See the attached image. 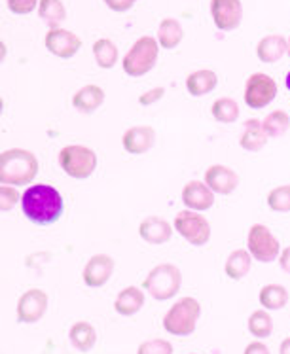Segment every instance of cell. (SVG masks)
<instances>
[{
	"instance_id": "30bf717a",
	"label": "cell",
	"mask_w": 290,
	"mask_h": 354,
	"mask_svg": "<svg viewBox=\"0 0 290 354\" xmlns=\"http://www.w3.org/2000/svg\"><path fill=\"white\" fill-rule=\"evenodd\" d=\"M210 17L222 32H232L243 21V4L241 0H210Z\"/></svg>"
},
{
	"instance_id": "9a60e30c",
	"label": "cell",
	"mask_w": 290,
	"mask_h": 354,
	"mask_svg": "<svg viewBox=\"0 0 290 354\" xmlns=\"http://www.w3.org/2000/svg\"><path fill=\"white\" fill-rule=\"evenodd\" d=\"M182 203L186 205V209L205 212L215 205V192L205 184V180H190L182 188Z\"/></svg>"
},
{
	"instance_id": "e575fe53",
	"label": "cell",
	"mask_w": 290,
	"mask_h": 354,
	"mask_svg": "<svg viewBox=\"0 0 290 354\" xmlns=\"http://www.w3.org/2000/svg\"><path fill=\"white\" fill-rule=\"evenodd\" d=\"M8 10L15 15H29L35 10H38V2L40 0H6Z\"/></svg>"
},
{
	"instance_id": "44dd1931",
	"label": "cell",
	"mask_w": 290,
	"mask_h": 354,
	"mask_svg": "<svg viewBox=\"0 0 290 354\" xmlns=\"http://www.w3.org/2000/svg\"><path fill=\"white\" fill-rule=\"evenodd\" d=\"M143 305H145V292L138 286H127L118 294L116 301H114V309H116L118 315L133 317L143 309Z\"/></svg>"
},
{
	"instance_id": "d590c367",
	"label": "cell",
	"mask_w": 290,
	"mask_h": 354,
	"mask_svg": "<svg viewBox=\"0 0 290 354\" xmlns=\"http://www.w3.org/2000/svg\"><path fill=\"white\" fill-rule=\"evenodd\" d=\"M165 97V87H152V89H148L145 93H141L138 97V102L143 104V106H150V104H156V102H160L161 99Z\"/></svg>"
},
{
	"instance_id": "4fadbf2b",
	"label": "cell",
	"mask_w": 290,
	"mask_h": 354,
	"mask_svg": "<svg viewBox=\"0 0 290 354\" xmlns=\"http://www.w3.org/2000/svg\"><path fill=\"white\" fill-rule=\"evenodd\" d=\"M114 268H116V261L114 258H110L109 254H95L87 260L82 279L89 288H101L110 281Z\"/></svg>"
},
{
	"instance_id": "8992f818",
	"label": "cell",
	"mask_w": 290,
	"mask_h": 354,
	"mask_svg": "<svg viewBox=\"0 0 290 354\" xmlns=\"http://www.w3.org/2000/svg\"><path fill=\"white\" fill-rule=\"evenodd\" d=\"M59 167L65 171L71 178L86 180L97 169V153L89 146L84 145H69L61 148L57 156Z\"/></svg>"
},
{
	"instance_id": "83f0119b",
	"label": "cell",
	"mask_w": 290,
	"mask_h": 354,
	"mask_svg": "<svg viewBox=\"0 0 290 354\" xmlns=\"http://www.w3.org/2000/svg\"><path fill=\"white\" fill-rule=\"evenodd\" d=\"M38 15L50 25L51 29H57L66 19V8L61 0H40L38 2Z\"/></svg>"
},
{
	"instance_id": "d6986e66",
	"label": "cell",
	"mask_w": 290,
	"mask_h": 354,
	"mask_svg": "<svg viewBox=\"0 0 290 354\" xmlns=\"http://www.w3.org/2000/svg\"><path fill=\"white\" fill-rule=\"evenodd\" d=\"M105 91L102 87L95 86V84H87L80 87L73 97V106L82 114H93L95 110H99L105 102Z\"/></svg>"
},
{
	"instance_id": "ac0fdd59",
	"label": "cell",
	"mask_w": 290,
	"mask_h": 354,
	"mask_svg": "<svg viewBox=\"0 0 290 354\" xmlns=\"http://www.w3.org/2000/svg\"><path fill=\"white\" fill-rule=\"evenodd\" d=\"M289 53V40L281 35H268L264 37L256 46V57L262 63H277L279 59H283Z\"/></svg>"
},
{
	"instance_id": "ab89813d",
	"label": "cell",
	"mask_w": 290,
	"mask_h": 354,
	"mask_svg": "<svg viewBox=\"0 0 290 354\" xmlns=\"http://www.w3.org/2000/svg\"><path fill=\"white\" fill-rule=\"evenodd\" d=\"M279 354H290V337L283 339V343H281V348H279Z\"/></svg>"
},
{
	"instance_id": "f546056e",
	"label": "cell",
	"mask_w": 290,
	"mask_h": 354,
	"mask_svg": "<svg viewBox=\"0 0 290 354\" xmlns=\"http://www.w3.org/2000/svg\"><path fill=\"white\" fill-rule=\"evenodd\" d=\"M248 332L253 333L256 339H266L273 332V320L266 309H258L248 317Z\"/></svg>"
},
{
	"instance_id": "8fae6325",
	"label": "cell",
	"mask_w": 290,
	"mask_h": 354,
	"mask_svg": "<svg viewBox=\"0 0 290 354\" xmlns=\"http://www.w3.org/2000/svg\"><path fill=\"white\" fill-rule=\"evenodd\" d=\"M44 46L46 50L53 53L59 59H71L74 57L82 48V38L73 32V30L66 29H50L44 37Z\"/></svg>"
},
{
	"instance_id": "7a4b0ae2",
	"label": "cell",
	"mask_w": 290,
	"mask_h": 354,
	"mask_svg": "<svg viewBox=\"0 0 290 354\" xmlns=\"http://www.w3.org/2000/svg\"><path fill=\"white\" fill-rule=\"evenodd\" d=\"M38 158L25 148H10L0 153V182L8 186H27L37 178Z\"/></svg>"
},
{
	"instance_id": "8d00e7d4",
	"label": "cell",
	"mask_w": 290,
	"mask_h": 354,
	"mask_svg": "<svg viewBox=\"0 0 290 354\" xmlns=\"http://www.w3.org/2000/svg\"><path fill=\"white\" fill-rule=\"evenodd\" d=\"M102 2H105L112 12L124 14V12H129L131 8L135 6L138 0H102Z\"/></svg>"
},
{
	"instance_id": "ffe728a7",
	"label": "cell",
	"mask_w": 290,
	"mask_h": 354,
	"mask_svg": "<svg viewBox=\"0 0 290 354\" xmlns=\"http://www.w3.org/2000/svg\"><path fill=\"white\" fill-rule=\"evenodd\" d=\"M268 133L264 129V123L260 120H248L243 127V135L239 138V145L247 152H260L264 146L268 145Z\"/></svg>"
},
{
	"instance_id": "5b68a950",
	"label": "cell",
	"mask_w": 290,
	"mask_h": 354,
	"mask_svg": "<svg viewBox=\"0 0 290 354\" xmlns=\"http://www.w3.org/2000/svg\"><path fill=\"white\" fill-rule=\"evenodd\" d=\"M182 273L181 269L173 263H160L146 275L143 288L156 299V301H167L181 292Z\"/></svg>"
},
{
	"instance_id": "7c38bea8",
	"label": "cell",
	"mask_w": 290,
	"mask_h": 354,
	"mask_svg": "<svg viewBox=\"0 0 290 354\" xmlns=\"http://www.w3.org/2000/svg\"><path fill=\"white\" fill-rule=\"evenodd\" d=\"M48 311V294L40 288L27 290L17 301V320L23 324H35Z\"/></svg>"
},
{
	"instance_id": "52a82bcc",
	"label": "cell",
	"mask_w": 290,
	"mask_h": 354,
	"mask_svg": "<svg viewBox=\"0 0 290 354\" xmlns=\"http://www.w3.org/2000/svg\"><path fill=\"white\" fill-rule=\"evenodd\" d=\"M174 232L179 233L182 239H186L190 245L203 246L209 243L210 239V224L209 220L197 212V210H181L173 222Z\"/></svg>"
},
{
	"instance_id": "ba28073f",
	"label": "cell",
	"mask_w": 290,
	"mask_h": 354,
	"mask_svg": "<svg viewBox=\"0 0 290 354\" xmlns=\"http://www.w3.org/2000/svg\"><path fill=\"white\" fill-rule=\"evenodd\" d=\"M247 246L251 256L260 263H271L283 252L275 235L271 233L268 225L264 224L251 225L247 235Z\"/></svg>"
},
{
	"instance_id": "6da1fadb",
	"label": "cell",
	"mask_w": 290,
	"mask_h": 354,
	"mask_svg": "<svg viewBox=\"0 0 290 354\" xmlns=\"http://www.w3.org/2000/svg\"><path fill=\"white\" fill-rule=\"evenodd\" d=\"M21 210L33 224L51 225L63 216L65 199L53 186L35 184L21 196Z\"/></svg>"
},
{
	"instance_id": "277c9868",
	"label": "cell",
	"mask_w": 290,
	"mask_h": 354,
	"mask_svg": "<svg viewBox=\"0 0 290 354\" xmlns=\"http://www.w3.org/2000/svg\"><path fill=\"white\" fill-rule=\"evenodd\" d=\"M160 42L154 37H141L135 40L124 57V73L131 78H141L152 71L160 57Z\"/></svg>"
},
{
	"instance_id": "4dcf8cb0",
	"label": "cell",
	"mask_w": 290,
	"mask_h": 354,
	"mask_svg": "<svg viewBox=\"0 0 290 354\" xmlns=\"http://www.w3.org/2000/svg\"><path fill=\"white\" fill-rule=\"evenodd\" d=\"M264 129L268 133V137H283L284 133L290 129V116L284 110H273L268 116L264 118Z\"/></svg>"
},
{
	"instance_id": "cb8c5ba5",
	"label": "cell",
	"mask_w": 290,
	"mask_h": 354,
	"mask_svg": "<svg viewBox=\"0 0 290 354\" xmlns=\"http://www.w3.org/2000/svg\"><path fill=\"white\" fill-rule=\"evenodd\" d=\"M184 40V29L174 17H165L158 27V42L163 50H174Z\"/></svg>"
},
{
	"instance_id": "9c48e42d",
	"label": "cell",
	"mask_w": 290,
	"mask_h": 354,
	"mask_svg": "<svg viewBox=\"0 0 290 354\" xmlns=\"http://www.w3.org/2000/svg\"><path fill=\"white\" fill-rule=\"evenodd\" d=\"M243 97H245V102H247L248 109H266L269 102L275 101L277 82L264 73L251 74L247 78V84H245V93H243Z\"/></svg>"
},
{
	"instance_id": "7402d4cb",
	"label": "cell",
	"mask_w": 290,
	"mask_h": 354,
	"mask_svg": "<svg viewBox=\"0 0 290 354\" xmlns=\"http://www.w3.org/2000/svg\"><path fill=\"white\" fill-rule=\"evenodd\" d=\"M218 86V76L215 71L203 68V71H196L186 78V89L192 97H205L209 95L215 87Z\"/></svg>"
},
{
	"instance_id": "5bb4252c",
	"label": "cell",
	"mask_w": 290,
	"mask_h": 354,
	"mask_svg": "<svg viewBox=\"0 0 290 354\" xmlns=\"http://www.w3.org/2000/svg\"><path fill=\"white\" fill-rule=\"evenodd\" d=\"M205 184L209 186L215 194L220 196H230L233 194L237 186H239V174L235 173L233 169L226 165H210L205 171Z\"/></svg>"
},
{
	"instance_id": "e0dca14e",
	"label": "cell",
	"mask_w": 290,
	"mask_h": 354,
	"mask_svg": "<svg viewBox=\"0 0 290 354\" xmlns=\"http://www.w3.org/2000/svg\"><path fill=\"white\" fill-rule=\"evenodd\" d=\"M173 225L160 216L145 218L138 225V235L148 245H165L173 237Z\"/></svg>"
},
{
	"instance_id": "484cf974",
	"label": "cell",
	"mask_w": 290,
	"mask_h": 354,
	"mask_svg": "<svg viewBox=\"0 0 290 354\" xmlns=\"http://www.w3.org/2000/svg\"><path fill=\"white\" fill-rule=\"evenodd\" d=\"M258 301L266 311H279L289 304V292L281 284H268L260 290Z\"/></svg>"
},
{
	"instance_id": "d6a6232c",
	"label": "cell",
	"mask_w": 290,
	"mask_h": 354,
	"mask_svg": "<svg viewBox=\"0 0 290 354\" xmlns=\"http://www.w3.org/2000/svg\"><path fill=\"white\" fill-rule=\"evenodd\" d=\"M137 354H173V345L167 339H150L138 347Z\"/></svg>"
},
{
	"instance_id": "4316f807",
	"label": "cell",
	"mask_w": 290,
	"mask_h": 354,
	"mask_svg": "<svg viewBox=\"0 0 290 354\" xmlns=\"http://www.w3.org/2000/svg\"><path fill=\"white\" fill-rule=\"evenodd\" d=\"M93 55L95 63L109 71V68H114L118 63V57H120V51H118V46L110 38H99L97 42L93 44Z\"/></svg>"
},
{
	"instance_id": "603a6c76",
	"label": "cell",
	"mask_w": 290,
	"mask_h": 354,
	"mask_svg": "<svg viewBox=\"0 0 290 354\" xmlns=\"http://www.w3.org/2000/svg\"><path fill=\"white\" fill-rule=\"evenodd\" d=\"M251 263H253V256H251L248 250H243V248L233 250V252L228 256V260H226V275L230 277L232 281H241V279H245V277L248 275Z\"/></svg>"
},
{
	"instance_id": "b9f144b4",
	"label": "cell",
	"mask_w": 290,
	"mask_h": 354,
	"mask_svg": "<svg viewBox=\"0 0 290 354\" xmlns=\"http://www.w3.org/2000/svg\"><path fill=\"white\" fill-rule=\"evenodd\" d=\"M287 40H289V55H290V37L287 38Z\"/></svg>"
},
{
	"instance_id": "2e32d148",
	"label": "cell",
	"mask_w": 290,
	"mask_h": 354,
	"mask_svg": "<svg viewBox=\"0 0 290 354\" xmlns=\"http://www.w3.org/2000/svg\"><path fill=\"white\" fill-rule=\"evenodd\" d=\"M156 142V131L150 125H135L125 131L122 137V146L127 153L141 156L146 153Z\"/></svg>"
},
{
	"instance_id": "f1b7e54d",
	"label": "cell",
	"mask_w": 290,
	"mask_h": 354,
	"mask_svg": "<svg viewBox=\"0 0 290 354\" xmlns=\"http://www.w3.org/2000/svg\"><path fill=\"white\" fill-rule=\"evenodd\" d=\"M210 114L220 123H233L239 118V104L230 97H220L210 104Z\"/></svg>"
},
{
	"instance_id": "d4e9b609",
	"label": "cell",
	"mask_w": 290,
	"mask_h": 354,
	"mask_svg": "<svg viewBox=\"0 0 290 354\" xmlns=\"http://www.w3.org/2000/svg\"><path fill=\"white\" fill-rule=\"evenodd\" d=\"M69 339L74 345V348H78L80 353H87L97 343V332L89 322H76L69 332Z\"/></svg>"
},
{
	"instance_id": "1f68e13d",
	"label": "cell",
	"mask_w": 290,
	"mask_h": 354,
	"mask_svg": "<svg viewBox=\"0 0 290 354\" xmlns=\"http://www.w3.org/2000/svg\"><path fill=\"white\" fill-rule=\"evenodd\" d=\"M268 207L275 212H290V184L277 186L269 192Z\"/></svg>"
},
{
	"instance_id": "f35d334b",
	"label": "cell",
	"mask_w": 290,
	"mask_h": 354,
	"mask_svg": "<svg viewBox=\"0 0 290 354\" xmlns=\"http://www.w3.org/2000/svg\"><path fill=\"white\" fill-rule=\"evenodd\" d=\"M279 266H281L284 273L290 275V246H287L283 252H281V256H279Z\"/></svg>"
},
{
	"instance_id": "74e56055",
	"label": "cell",
	"mask_w": 290,
	"mask_h": 354,
	"mask_svg": "<svg viewBox=\"0 0 290 354\" xmlns=\"http://www.w3.org/2000/svg\"><path fill=\"white\" fill-rule=\"evenodd\" d=\"M243 354H271V353H269V348L266 347L262 341H253V343H248Z\"/></svg>"
},
{
	"instance_id": "836d02e7",
	"label": "cell",
	"mask_w": 290,
	"mask_h": 354,
	"mask_svg": "<svg viewBox=\"0 0 290 354\" xmlns=\"http://www.w3.org/2000/svg\"><path fill=\"white\" fill-rule=\"evenodd\" d=\"M17 203H19V192L15 189V186L2 184L0 186V209H2V212L12 210Z\"/></svg>"
},
{
	"instance_id": "60d3db41",
	"label": "cell",
	"mask_w": 290,
	"mask_h": 354,
	"mask_svg": "<svg viewBox=\"0 0 290 354\" xmlns=\"http://www.w3.org/2000/svg\"><path fill=\"white\" fill-rule=\"evenodd\" d=\"M284 86H287V89L290 91V73L287 74V78H284Z\"/></svg>"
},
{
	"instance_id": "3957f363",
	"label": "cell",
	"mask_w": 290,
	"mask_h": 354,
	"mask_svg": "<svg viewBox=\"0 0 290 354\" xmlns=\"http://www.w3.org/2000/svg\"><path fill=\"white\" fill-rule=\"evenodd\" d=\"M199 317H201V304L196 297H182L165 313L163 328L171 335L186 337L190 333H194Z\"/></svg>"
}]
</instances>
